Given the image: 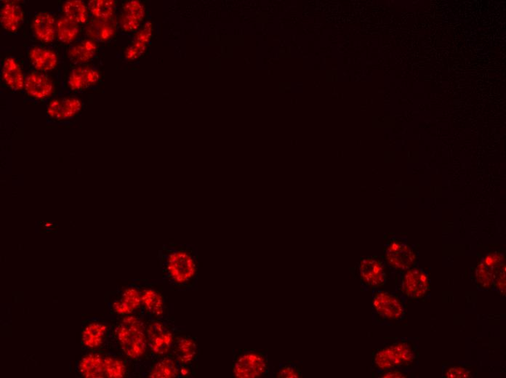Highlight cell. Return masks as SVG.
Returning a JSON list of instances; mask_svg holds the SVG:
<instances>
[{
    "label": "cell",
    "instance_id": "4",
    "mask_svg": "<svg viewBox=\"0 0 506 378\" xmlns=\"http://www.w3.org/2000/svg\"><path fill=\"white\" fill-rule=\"evenodd\" d=\"M416 347L409 341H400L379 349L374 355L373 365L380 371L409 368L416 360Z\"/></svg>",
    "mask_w": 506,
    "mask_h": 378
},
{
    "label": "cell",
    "instance_id": "21",
    "mask_svg": "<svg viewBox=\"0 0 506 378\" xmlns=\"http://www.w3.org/2000/svg\"><path fill=\"white\" fill-rule=\"evenodd\" d=\"M21 7L14 2L5 3L0 11V22L6 30L16 32L19 30L24 19Z\"/></svg>",
    "mask_w": 506,
    "mask_h": 378
},
{
    "label": "cell",
    "instance_id": "24",
    "mask_svg": "<svg viewBox=\"0 0 506 378\" xmlns=\"http://www.w3.org/2000/svg\"><path fill=\"white\" fill-rule=\"evenodd\" d=\"M79 370L84 377H106L104 358L101 355L91 354L84 356L79 361Z\"/></svg>",
    "mask_w": 506,
    "mask_h": 378
},
{
    "label": "cell",
    "instance_id": "11",
    "mask_svg": "<svg viewBox=\"0 0 506 378\" xmlns=\"http://www.w3.org/2000/svg\"><path fill=\"white\" fill-rule=\"evenodd\" d=\"M386 258L393 269L409 270L412 269L416 256L410 245L400 240H393L386 250Z\"/></svg>",
    "mask_w": 506,
    "mask_h": 378
},
{
    "label": "cell",
    "instance_id": "1",
    "mask_svg": "<svg viewBox=\"0 0 506 378\" xmlns=\"http://www.w3.org/2000/svg\"><path fill=\"white\" fill-rule=\"evenodd\" d=\"M163 276L178 291H190L198 285L200 272L198 249L195 245L170 243L160 252Z\"/></svg>",
    "mask_w": 506,
    "mask_h": 378
},
{
    "label": "cell",
    "instance_id": "31",
    "mask_svg": "<svg viewBox=\"0 0 506 378\" xmlns=\"http://www.w3.org/2000/svg\"><path fill=\"white\" fill-rule=\"evenodd\" d=\"M104 366L106 377L122 378L128 375V367L120 358L112 356L104 357Z\"/></svg>",
    "mask_w": 506,
    "mask_h": 378
},
{
    "label": "cell",
    "instance_id": "33",
    "mask_svg": "<svg viewBox=\"0 0 506 378\" xmlns=\"http://www.w3.org/2000/svg\"><path fill=\"white\" fill-rule=\"evenodd\" d=\"M472 375L471 369L460 365L449 366L443 372V377L446 378H469Z\"/></svg>",
    "mask_w": 506,
    "mask_h": 378
},
{
    "label": "cell",
    "instance_id": "5",
    "mask_svg": "<svg viewBox=\"0 0 506 378\" xmlns=\"http://www.w3.org/2000/svg\"><path fill=\"white\" fill-rule=\"evenodd\" d=\"M476 283L480 287L496 288L505 292V261L503 254L487 255L476 270Z\"/></svg>",
    "mask_w": 506,
    "mask_h": 378
},
{
    "label": "cell",
    "instance_id": "16",
    "mask_svg": "<svg viewBox=\"0 0 506 378\" xmlns=\"http://www.w3.org/2000/svg\"><path fill=\"white\" fill-rule=\"evenodd\" d=\"M142 307L145 312L153 319H162L165 315L166 305L163 294L153 287L140 290Z\"/></svg>",
    "mask_w": 506,
    "mask_h": 378
},
{
    "label": "cell",
    "instance_id": "6",
    "mask_svg": "<svg viewBox=\"0 0 506 378\" xmlns=\"http://www.w3.org/2000/svg\"><path fill=\"white\" fill-rule=\"evenodd\" d=\"M179 327L167 324L162 319H153L147 324L149 348L151 354L161 357L171 354Z\"/></svg>",
    "mask_w": 506,
    "mask_h": 378
},
{
    "label": "cell",
    "instance_id": "3",
    "mask_svg": "<svg viewBox=\"0 0 506 378\" xmlns=\"http://www.w3.org/2000/svg\"><path fill=\"white\" fill-rule=\"evenodd\" d=\"M233 375L237 378H259L270 374L268 354L254 348L234 350Z\"/></svg>",
    "mask_w": 506,
    "mask_h": 378
},
{
    "label": "cell",
    "instance_id": "7",
    "mask_svg": "<svg viewBox=\"0 0 506 378\" xmlns=\"http://www.w3.org/2000/svg\"><path fill=\"white\" fill-rule=\"evenodd\" d=\"M171 355L180 366L198 370L200 355L198 339L185 330H180L176 334Z\"/></svg>",
    "mask_w": 506,
    "mask_h": 378
},
{
    "label": "cell",
    "instance_id": "19",
    "mask_svg": "<svg viewBox=\"0 0 506 378\" xmlns=\"http://www.w3.org/2000/svg\"><path fill=\"white\" fill-rule=\"evenodd\" d=\"M2 77L6 85L13 91H22L25 87V79L21 66L14 58L4 60L2 67Z\"/></svg>",
    "mask_w": 506,
    "mask_h": 378
},
{
    "label": "cell",
    "instance_id": "8",
    "mask_svg": "<svg viewBox=\"0 0 506 378\" xmlns=\"http://www.w3.org/2000/svg\"><path fill=\"white\" fill-rule=\"evenodd\" d=\"M373 309L376 314L388 321L400 320L404 314L402 300L390 292L375 290L373 293Z\"/></svg>",
    "mask_w": 506,
    "mask_h": 378
},
{
    "label": "cell",
    "instance_id": "13",
    "mask_svg": "<svg viewBox=\"0 0 506 378\" xmlns=\"http://www.w3.org/2000/svg\"><path fill=\"white\" fill-rule=\"evenodd\" d=\"M142 307V293L136 287L124 288L112 304L114 312L122 316L133 314Z\"/></svg>",
    "mask_w": 506,
    "mask_h": 378
},
{
    "label": "cell",
    "instance_id": "34",
    "mask_svg": "<svg viewBox=\"0 0 506 378\" xmlns=\"http://www.w3.org/2000/svg\"><path fill=\"white\" fill-rule=\"evenodd\" d=\"M379 377L384 378H404L406 377V375L399 369H392L381 371L378 373Z\"/></svg>",
    "mask_w": 506,
    "mask_h": 378
},
{
    "label": "cell",
    "instance_id": "20",
    "mask_svg": "<svg viewBox=\"0 0 506 378\" xmlns=\"http://www.w3.org/2000/svg\"><path fill=\"white\" fill-rule=\"evenodd\" d=\"M33 66L40 72H50L57 66L59 59L53 50L44 47H34L29 52Z\"/></svg>",
    "mask_w": 506,
    "mask_h": 378
},
{
    "label": "cell",
    "instance_id": "32",
    "mask_svg": "<svg viewBox=\"0 0 506 378\" xmlns=\"http://www.w3.org/2000/svg\"><path fill=\"white\" fill-rule=\"evenodd\" d=\"M274 377L279 378H299L302 377V372L297 363L288 361L280 363L274 373Z\"/></svg>",
    "mask_w": 506,
    "mask_h": 378
},
{
    "label": "cell",
    "instance_id": "15",
    "mask_svg": "<svg viewBox=\"0 0 506 378\" xmlns=\"http://www.w3.org/2000/svg\"><path fill=\"white\" fill-rule=\"evenodd\" d=\"M24 88L30 97L41 100L53 95L54 85L48 76L34 72L26 76Z\"/></svg>",
    "mask_w": 506,
    "mask_h": 378
},
{
    "label": "cell",
    "instance_id": "2",
    "mask_svg": "<svg viewBox=\"0 0 506 378\" xmlns=\"http://www.w3.org/2000/svg\"><path fill=\"white\" fill-rule=\"evenodd\" d=\"M115 337L123 354L132 360L142 359L149 348L147 323L142 318L124 316L118 323Z\"/></svg>",
    "mask_w": 506,
    "mask_h": 378
},
{
    "label": "cell",
    "instance_id": "17",
    "mask_svg": "<svg viewBox=\"0 0 506 378\" xmlns=\"http://www.w3.org/2000/svg\"><path fill=\"white\" fill-rule=\"evenodd\" d=\"M100 73L88 66H79L73 70L68 79V85L73 91L88 88L100 80Z\"/></svg>",
    "mask_w": 506,
    "mask_h": 378
},
{
    "label": "cell",
    "instance_id": "18",
    "mask_svg": "<svg viewBox=\"0 0 506 378\" xmlns=\"http://www.w3.org/2000/svg\"><path fill=\"white\" fill-rule=\"evenodd\" d=\"M181 366L169 354L166 356L158 357V360L153 363L147 374L148 377L151 378H181Z\"/></svg>",
    "mask_w": 506,
    "mask_h": 378
},
{
    "label": "cell",
    "instance_id": "23",
    "mask_svg": "<svg viewBox=\"0 0 506 378\" xmlns=\"http://www.w3.org/2000/svg\"><path fill=\"white\" fill-rule=\"evenodd\" d=\"M116 32L115 22L109 20H93L86 28V34L93 41H104L113 37Z\"/></svg>",
    "mask_w": 506,
    "mask_h": 378
},
{
    "label": "cell",
    "instance_id": "12",
    "mask_svg": "<svg viewBox=\"0 0 506 378\" xmlns=\"http://www.w3.org/2000/svg\"><path fill=\"white\" fill-rule=\"evenodd\" d=\"M82 109V102L77 97H64L53 100L48 106L47 113L56 121L74 118Z\"/></svg>",
    "mask_w": 506,
    "mask_h": 378
},
{
    "label": "cell",
    "instance_id": "25",
    "mask_svg": "<svg viewBox=\"0 0 506 378\" xmlns=\"http://www.w3.org/2000/svg\"><path fill=\"white\" fill-rule=\"evenodd\" d=\"M97 50L95 41L86 39L70 48L68 56L70 59L76 64H86L95 57Z\"/></svg>",
    "mask_w": 506,
    "mask_h": 378
},
{
    "label": "cell",
    "instance_id": "10",
    "mask_svg": "<svg viewBox=\"0 0 506 378\" xmlns=\"http://www.w3.org/2000/svg\"><path fill=\"white\" fill-rule=\"evenodd\" d=\"M359 275L362 284L370 289H377L385 285L387 274L382 260L375 257L362 259L359 263Z\"/></svg>",
    "mask_w": 506,
    "mask_h": 378
},
{
    "label": "cell",
    "instance_id": "30",
    "mask_svg": "<svg viewBox=\"0 0 506 378\" xmlns=\"http://www.w3.org/2000/svg\"><path fill=\"white\" fill-rule=\"evenodd\" d=\"M88 10L96 20H109L113 17L115 3L111 0H93L88 4Z\"/></svg>",
    "mask_w": 506,
    "mask_h": 378
},
{
    "label": "cell",
    "instance_id": "27",
    "mask_svg": "<svg viewBox=\"0 0 506 378\" xmlns=\"http://www.w3.org/2000/svg\"><path fill=\"white\" fill-rule=\"evenodd\" d=\"M64 17L77 24H84L88 20V8L78 0H71L63 6Z\"/></svg>",
    "mask_w": 506,
    "mask_h": 378
},
{
    "label": "cell",
    "instance_id": "28",
    "mask_svg": "<svg viewBox=\"0 0 506 378\" xmlns=\"http://www.w3.org/2000/svg\"><path fill=\"white\" fill-rule=\"evenodd\" d=\"M79 34V24L62 17L57 20V36L64 44H70L77 39Z\"/></svg>",
    "mask_w": 506,
    "mask_h": 378
},
{
    "label": "cell",
    "instance_id": "26",
    "mask_svg": "<svg viewBox=\"0 0 506 378\" xmlns=\"http://www.w3.org/2000/svg\"><path fill=\"white\" fill-rule=\"evenodd\" d=\"M107 326L102 323H93L84 328L82 333V341L84 346L90 348L100 347L104 342Z\"/></svg>",
    "mask_w": 506,
    "mask_h": 378
},
{
    "label": "cell",
    "instance_id": "22",
    "mask_svg": "<svg viewBox=\"0 0 506 378\" xmlns=\"http://www.w3.org/2000/svg\"><path fill=\"white\" fill-rule=\"evenodd\" d=\"M144 15V7L140 2L130 1L124 3L120 19L122 29L126 32L135 31L138 29L140 22L143 20Z\"/></svg>",
    "mask_w": 506,
    "mask_h": 378
},
{
    "label": "cell",
    "instance_id": "29",
    "mask_svg": "<svg viewBox=\"0 0 506 378\" xmlns=\"http://www.w3.org/2000/svg\"><path fill=\"white\" fill-rule=\"evenodd\" d=\"M152 27L147 23L144 29L135 37L133 45L126 50V56L129 59H135L145 50L146 46L151 36Z\"/></svg>",
    "mask_w": 506,
    "mask_h": 378
},
{
    "label": "cell",
    "instance_id": "9",
    "mask_svg": "<svg viewBox=\"0 0 506 378\" xmlns=\"http://www.w3.org/2000/svg\"><path fill=\"white\" fill-rule=\"evenodd\" d=\"M430 288L427 274L418 268L406 270L402 277V291L405 296L411 300L426 298Z\"/></svg>",
    "mask_w": 506,
    "mask_h": 378
},
{
    "label": "cell",
    "instance_id": "14",
    "mask_svg": "<svg viewBox=\"0 0 506 378\" xmlns=\"http://www.w3.org/2000/svg\"><path fill=\"white\" fill-rule=\"evenodd\" d=\"M35 37L42 44H51L57 35V20L51 13L41 12L32 26Z\"/></svg>",
    "mask_w": 506,
    "mask_h": 378
}]
</instances>
